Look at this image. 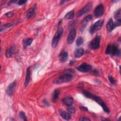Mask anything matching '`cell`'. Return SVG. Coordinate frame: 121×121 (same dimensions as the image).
Segmentation results:
<instances>
[{
  "mask_svg": "<svg viewBox=\"0 0 121 121\" xmlns=\"http://www.w3.org/2000/svg\"><path fill=\"white\" fill-rule=\"evenodd\" d=\"M69 57V54L68 53L65 51H62L60 54L59 56V60L61 62H64L66 61Z\"/></svg>",
  "mask_w": 121,
  "mask_h": 121,
  "instance_id": "15",
  "label": "cell"
},
{
  "mask_svg": "<svg viewBox=\"0 0 121 121\" xmlns=\"http://www.w3.org/2000/svg\"><path fill=\"white\" fill-rule=\"evenodd\" d=\"M121 9H118L117 11H115L114 13V18L117 20V21H121Z\"/></svg>",
  "mask_w": 121,
  "mask_h": 121,
  "instance_id": "23",
  "label": "cell"
},
{
  "mask_svg": "<svg viewBox=\"0 0 121 121\" xmlns=\"http://www.w3.org/2000/svg\"><path fill=\"white\" fill-rule=\"evenodd\" d=\"M101 37L100 36H95L89 43V47L92 50H96L98 49L100 44Z\"/></svg>",
  "mask_w": 121,
  "mask_h": 121,
  "instance_id": "5",
  "label": "cell"
},
{
  "mask_svg": "<svg viewBox=\"0 0 121 121\" xmlns=\"http://www.w3.org/2000/svg\"><path fill=\"white\" fill-rule=\"evenodd\" d=\"M83 39L82 37L80 36V37H78V39H77V41H76V44L77 46H80L81 45V44H82V43H83Z\"/></svg>",
  "mask_w": 121,
  "mask_h": 121,
  "instance_id": "26",
  "label": "cell"
},
{
  "mask_svg": "<svg viewBox=\"0 0 121 121\" xmlns=\"http://www.w3.org/2000/svg\"><path fill=\"white\" fill-rule=\"evenodd\" d=\"M26 2V0H19L17 2V4L19 5H22L25 4Z\"/></svg>",
  "mask_w": 121,
  "mask_h": 121,
  "instance_id": "32",
  "label": "cell"
},
{
  "mask_svg": "<svg viewBox=\"0 0 121 121\" xmlns=\"http://www.w3.org/2000/svg\"><path fill=\"white\" fill-rule=\"evenodd\" d=\"M36 5L35 4L27 10L26 12V17L27 18H32L35 16L36 14Z\"/></svg>",
  "mask_w": 121,
  "mask_h": 121,
  "instance_id": "11",
  "label": "cell"
},
{
  "mask_svg": "<svg viewBox=\"0 0 121 121\" xmlns=\"http://www.w3.org/2000/svg\"><path fill=\"white\" fill-rule=\"evenodd\" d=\"M92 6V2H89L86 4L82 9H81L78 13L77 16L78 17H80L82 16L83 15L86 14L87 12H88L90 9H91Z\"/></svg>",
  "mask_w": 121,
  "mask_h": 121,
  "instance_id": "8",
  "label": "cell"
},
{
  "mask_svg": "<svg viewBox=\"0 0 121 121\" xmlns=\"http://www.w3.org/2000/svg\"><path fill=\"white\" fill-rule=\"evenodd\" d=\"M67 110L71 113L72 114H73L75 112H76V109L75 108H74V107H73V106H71V105H70V106H69L67 108Z\"/></svg>",
  "mask_w": 121,
  "mask_h": 121,
  "instance_id": "27",
  "label": "cell"
},
{
  "mask_svg": "<svg viewBox=\"0 0 121 121\" xmlns=\"http://www.w3.org/2000/svg\"><path fill=\"white\" fill-rule=\"evenodd\" d=\"M84 53V50L82 48H77L75 50L74 55L75 58H79L81 57Z\"/></svg>",
  "mask_w": 121,
  "mask_h": 121,
  "instance_id": "18",
  "label": "cell"
},
{
  "mask_svg": "<svg viewBox=\"0 0 121 121\" xmlns=\"http://www.w3.org/2000/svg\"><path fill=\"white\" fill-rule=\"evenodd\" d=\"M107 30L108 32H111L113 29L115 28L114 25V22L113 21L112 19V18H110L106 26Z\"/></svg>",
  "mask_w": 121,
  "mask_h": 121,
  "instance_id": "19",
  "label": "cell"
},
{
  "mask_svg": "<svg viewBox=\"0 0 121 121\" xmlns=\"http://www.w3.org/2000/svg\"><path fill=\"white\" fill-rule=\"evenodd\" d=\"M63 32V29L61 27L58 29L52 40V48H55L57 46L58 43L59 42V41L62 35Z\"/></svg>",
  "mask_w": 121,
  "mask_h": 121,
  "instance_id": "4",
  "label": "cell"
},
{
  "mask_svg": "<svg viewBox=\"0 0 121 121\" xmlns=\"http://www.w3.org/2000/svg\"><path fill=\"white\" fill-rule=\"evenodd\" d=\"M60 115L63 119L66 120H70L71 117V115L68 112H67L65 111H62V110H61L60 111Z\"/></svg>",
  "mask_w": 121,
  "mask_h": 121,
  "instance_id": "21",
  "label": "cell"
},
{
  "mask_svg": "<svg viewBox=\"0 0 121 121\" xmlns=\"http://www.w3.org/2000/svg\"><path fill=\"white\" fill-rule=\"evenodd\" d=\"M33 39L32 38H28L27 39H26L23 41V46L24 48L30 45L32 42H33Z\"/></svg>",
  "mask_w": 121,
  "mask_h": 121,
  "instance_id": "24",
  "label": "cell"
},
{
  "mask_svg": "<svg viewBox=\"0 0 121 121\" xmlns=\"http://www.w3.org/2000/svg\"><path fill=\"white\" fill-rule=\"evenodd\" d=\"M92 18V16L91 15H88L84 18V19L82 20L81 22V28H80L81 31H83L84 30L88 22H89L90 20H91Z\"/></svg>",
  "mask_w": 121,
  "mask_h": 121,
  "instance_id": "12",
  "label": "cell"
},
{
  "mask_svg": "<svg viewBox=\"0 0 121 121\" xmlns=\"http://www.w3.org/2000/svg\"><path fill=\"white\" fill-rule=\"evenodd\" d=\"M105 53L106 54H112V55L120 56L121 52L120 50L117 45H108L105 50Z\"/></svg>",
  "mask_w": 121,
  "mask_h": 121,
  "instance_id": "3",
  "label": "cell"
},
{
  "mask_svg": "<svg viewBox=\"0 0 121 121\" xmlns=\"http://www.w3.org/2000/svg\"><path fill=\"white\" fill-rule=\"evenodd\" d=\"M16 81L14 80V81H13L12 83H11L8 86L7 90H6V92L7 94L8 95H11L13 92H14V89L16 87Z\"/></svg>",
  "mask_w": 121,
  "mask_h": 121,
  "instance_id": "14",
  "label": "cell"
},
{
  "mask_svg": "<svg viewBox=\"0 0 121 121\" xmlns=\"http://www.w3.org/2000/svg\"><path fill=\"white\" fill-rule=\"evenodd\" d=\"M82 93L86 97L89 98L95 101L98 104H99L101 106V107L103 108V110L105 112H106L107 113H109L110 111H109L108 108L107 107L106 105L105 104V103L103 101V100L101 99L100 97L92 94L91 93H90L86 90H83L82 91Z\"/></svg>",
  "mask_w": 121,
  "mask_h": 121,
  "instance_id": "1",
  "label": "cell"
},
{
  "mask_svg": "<svg viewBox=\"0 0 121 121\" xmlns=\"http://www.w3.org/2000/svg\"><path fill=\"white\" fill-rule=\"evenodd\" d=\"M80 109L81 111H87L88 110H87V108L86 107H84V106H80Z\"/></svg>",
  "mask_w": 121,
  "mask_h": 121,
  "instance_id": "33",
  "label": "cell"
},
{
  "mask_svg": "<svg viewBox=\"0 0 121 121\" xmlns=\"http://www.w3.org/2000/svg\"><path fill=\"white\" fill-rule=\"evenodd\" d=\"M91 69L92 66L87 63H83L77 68V69L78 71L83 73H86L89 71Z\"/></svg>",
  "mask_w": 121,
  "mask_h": 121,
  "instance_id": "7",
  "label": "cell"
},
{
  "mask_svg": "<svg viewBox=\"0 0 121 121\" xmlns=\"http://www.w3.org/2000/svg\"><path fill=\"white\" fill-rule=\"evenodd\" d=\"M108 79H109V82H110V83L112 85H114L116 83V80L111 76V75H109L108 76Z\"/></svg>",
  "mask_w": 121,
  "mask_h": 121,
  "instance_id": "28",
  "label": "cell"
},
{
  "mask_svg": "<svg viewBox=\"0 0 121 121\" xmlns=\"http://www.w3.org/2000/svg\"><path fill=\"white\" fill-rule=\"evenodd\" d=\"M104 12V7L102 4H99L94 10V15L96 17H101Z\"/></svg>",
  "mask_w": 121,
  "mask_h": 121,
  "instance_id": "10",
  "label": "cell"
},
{
  "mask_svg": "<svg viewBox=\"0 0 121 121\" xmlns=\"http://www.w3.org/2000/svg\"><path fill=\"white\" fill-rule=\"evenodd\" d=\"M18 23V21H15L8 24H6L3 26H1L0 28V31H5V30H8L9 29H10L12 27H14L15 26H16L17 23Z\"/></svg>",
  "mask_w": 121,
  "mask_h": 121,
  "instance_id": "13",
  "label": "cell"
},
{
  "mask_svg": "<svg viewBox=\"0 0 121 121\" xmlns=\"http://www.w3.org/2000/svg\"><path fill=\"white\" fill-rule=\"evenodd\" d=\"M30 68H28L26 71V76L25 78V81L24 83V85L25 86H27L29 82L30 81Z\"/></svg>",
  "mask_w": 121,
  "mask_h": 121,
  "instance_id": "22",
  "label": "cell"
},
{
  "mask_svg": "<svg viewBox=\"0 0 121 121\" xmlns=\"http://www.w3.org/2000/svg\"><path fill=\"white\" fill-rule=\"evenodd\" d=\"M73 78V75L69 73L64 74L57 78L53 80V82L56 84H60L63 83H66L71 81Z\"/></svg>",
  "mask_w": 121,
  "mask_h": 121,
  "instance_id": "2",
  "label": "cell"
},
{
  "mask_svg": "<svg viewBox=\"0 0 121 121\" xmlns=\"http://www.w3.org/2000/svg\"><path fill=\"white\" fill-rule=\"evenodd\" d=\"M76 36V30L75 28L72 29L69 32L68 36H67V42L68 44H72Z\"/></svg>",
  "mask_w": 121,
  "mask_h": 121,
  "instance_id": "9",
  "label": "cell"
},
{
  "mask_svg": "<svg viewBox=\"0 0 121 121\" xmlns=\"http://www.w3.org/2000/svg\"><path fill=\"white\" fill-rule=\"evenodd\" d=\"M74 17V10L70 11V12L67 13L65 16V18L66 19H72Z\"/></svg>",
  "mask_w": 121,
  "mask_h": 121,
  "instance_id": "25",
  "label": "cell"
},
{
  "mask_svg": "<svg viewBox=\"0 0 121 121\" xmlns=\"http://www.w3.org/2000/svg\"><path fill=\"white\" fill-rule=\"evenodd\" d=\"M73 99L71 96L66 97L62 100V103L67 106L72 105V104H73Z\"/></svg>",
  "mask_w": 121,
  "mask_h": 121,
  "instance_id": "16",
  "label": "cell"
},
{
  "mask_svg": "<svg viewBox=\"0 0 121 121\" xmlns=\"http://www.w3.org/2000/svg\"><path fill=\"white\" fill-rule=\"evenodd\" d=\"M79 121H90V120L88 118H87V117H85V116H81L80 117V118L79 119Z\"/></svg>",
  "mask_w": 121,
  "mask_h": 121,
  "instance_id": "31",
  "label": "cell"
},
{
  "mask_svg": "<svg viewBox=\"0 0 121 121\" xmlns=\"http://www.w3.org/2000/svg\"><path fill=\"white\" fill-rule=\"evenodd\" d=\"M60 93V90L59 89H56L54 90L52 95V101L55 103L57 101Z\"/></svg>",
  "mask_w": 121,
  "mask_h": 121,
  "instance_id": "20",
  "label": "cell"
},
{
  "mask_svg": "<svg viewBox=\"0 0 121 121\" xmlns=\"http://www.w3.org/2000/svg\"><path fill=\"white\" fill-rule=\"evenodd\" d=\"M15 48L14 46H11L7 49L5 52L6 56L7 58H10L12 57L14 54Z\"/></svg>",
  "mask_w": 121,
  "mask_h": 121,
  "instance_id": "17",
  "label": "cell"
},
{
  "mask_svg": "<svg viewBox=\"0 0 121 121\" xmlns=\"http://www.w3.org/2000/svg\"><path fill=\"white\" fill-rule=\"evenodd\" d=\"M104 24V20H100L94 24L89 28V32L90 34H92L95 32L99 30L102 27Z\"/></svg>",
  "mask_w": 121,
  "mask_h": 121,
  "instance_id": "6",
  "label": "cell"
},
{
  "mask_svg": "<svg viewBox=\"0 0 121 121\" xmlns=\"http://www.w3.org/2000/svg\"><path fill=\"white\" fill-rule=\"evenodd\" d=\"M19 117H20L21 119H22L24 121H27V119H26V115H25V113L23 112H21L20 113H19Z\"/></svg>",
  "mask_w": 121,
  "mask_h": 121,
  "instance_id": "29",
  "label": "cell"
},
{
  "mask_svg": "<svg viewBox=\"0 0 121 121\" xmlns=\"http://www.w3.org/2000/svg\"><path fill=\"white\" fill-rule=\"evenodd\" d=\"M14 15V13L13 12H11V11H10V12H9L7 13H6L5 14V16L7 17H12Z\"/></svg>",
  "mask_w": 121,
  "mask_h": 121,
  "instance_id": "30",
  "label": "cell"
}]
</instances>
